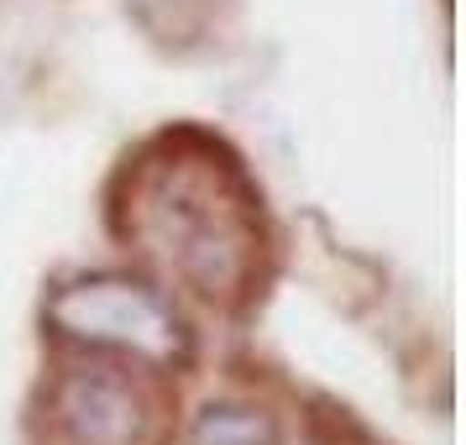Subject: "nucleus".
Returning a JSON list of instances; mask_svg holds the SVG:
<instances>
[{
	"label": "nucleus",
	"instance_id": "obj_1",
	"mask_svg": "<svg viewBox=\"0 0 466 445\" xmlns=\"http://www.w3.org/2000/svg\"><path fill=\"white\" fill-rule=\"evenodd\" d=\"M110 220L131 252L205 304L236 309L262 283V194L241 157L210 131H157L131 152Z\"/></svg>",
	"mask_w": 466,
	"mask_h": 445
},
{
	"label": "nucleus",
	"instance_id": "obj_2",
	"mask_svg": "<svg viewBox=\"0 0 466 445\" xmlns=\"http://www.w3.org/2000/svg\"><path fill=\"white\" fill-rule=\"evenodd\" d=\"M43 319L53 336L79 340L89 351H121V357L152 361V367H168L189 351L184 319L173 315V304L137 278L100 273L64 283L47 298Z\"/></svg>",
	"mask_w": 466,
	"mask_h": 445
},
{
	"label": "nucleus",
	"instance_id": "obj_3",
	"mask_svg": "<svg viewBox=\"0 0 466 445\" xmlns=\"http://www.w3.org/2000/svg\"><path fill=\"white\" fill-rule=\"evenodd\" d=\"M163 403L121 367H64L47 388V445H152Z\"/></svg>",
	"mask_w": 466,
	"mask_h": 445
},
{
	"label": "nucleus",
	"instance_id": "obj_4",
	"mask_svg": "<svg viewBox=\"0 0 466 445\" xmlns=\"http://www.w3.org/2000/svg\"><path fill=\"white\" fill-rule=\"evenodd\" d=\"M184 445H283V420L268 403L220 399L194 414Z\"/></svg>",
	"mask_w": 466,
	"mask_h": 445
},
{
	"label": "nucleus",
	"instance_id": "obj_5",
	"mask_svg": "<svg viewBox=\"0 0 466 445\" xmlns=\"http://www.w3.org/2000/svg\"><path fill=\"white\" fill-rule=\"evenodd\" d=\"M163 5H168L173 16H163V26L152 32L157 43H194L215 22V0H131V16L147 22L152 11H163Z\"/></svg>",
	"mask_w": 466,
	"mask_h": 445
}]
</instances>
